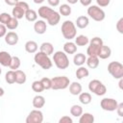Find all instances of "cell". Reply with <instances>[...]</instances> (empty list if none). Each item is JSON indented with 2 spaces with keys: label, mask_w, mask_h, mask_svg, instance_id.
<instances>
[{
  "label": "cell",
  "mask_w": 123,
  "mask_h": 123,
  "mask_svg": "<svg viewBox=\"0 0 123 123\" xmlns=\"http://www.w3.org/2000/svg\"><path fill=\"white\" fill-rule=\"evenodd\" d=\"M76 77H77V79H79V80H82V79H84V78H86V77H87L88 75H89V71H88V69L87 68H86L85 66H79V68L76 70Z\"/></svg>",
  "instance_id": "obj_28"
},
{
  "label": "cell",
  "mask_w": 123,
  "mask_h": 123,
  "mask_svg": "<svg viewBox=\"0 0 123 123\" xmlns=\"http://www.w3.org/2000/svg\"><path fill=\"white\" fill-rule=\"evenodd\" d=\"M96 2H97V5H98L99 7H102V8H103V7L109 6L111 0H96Z\"/></svg>",
  "instance_id": "obj_41"
},
{
  "label": "cell",
  "mask_w": 123,
  "mask_h": 123,
  "mask_svg": "<svg viewBox=\"0 0 123 123\" xmlns=\"http://www.w3.org/2000/svg\"><path fill=\"white\" fill-rule=\"evenodd\" d=\"M86 55L83 54V53L75 54V56H74V58H73V62H74V64L77 65V66H82V65H84L85 62H86Z\"/></svg>",
  "instance_id": "obj_24"
},
{
  "label": "cell",
  "mask_w": 123,
  "mask_h": 123,
  "mask_svg": "<svg viewBox=\"0 0 123 123\" xmlns=\"http://www.w3.org/2000/svg\"><path fill=\"white\" fill-rule=\"evenodd\" d=\"M59 12H60L59 13L62 14V16H68V15L71 14L72 10H71V7L68 4H62L59 8Z\"/></svg>",
  "instance_id": "obj_31"
},
{
  "label": "cell",
  "mask_w": 123,
  "mask_h": 123,
  "mask_svg": "<svg viewBox=\"0 0 123 123\" xmlns=\"http://www.w3.org/2000/svg\"><path fill=\"white\" fill-rule=\"evenodd\" d=\"M89 24V20H88V17L87 16H85V15H81V16H78L77 19H76V22H75V25L80 28V29H85L88 26Z\"/></svg>",
  "instance_id": "obj_17"
},
{
  "label": "cell",
  "mask_w": 123,
  "mask_h": 123,
  "mask_svg": "<svg viewBox=\"0 0 123 123\" xmlns=\"http://www.w3.org/2000/svg\"><path fill=\"white\" fill-rule=\"evenodd\" d=\"M12 60V55L7 51L0 52V64L3 66H9Z\"/></svg>",
  "instance_id": "obj_14"
},
{
  "label": "cell",
  "mask_w": 123,
  "mask_h": 123,
  "mask_svg": "<svg viewBox=\"0 0 123 123\" xmlns=\"http://www.w3.org/2000/svg\"><path fill=\"white\" fill-rule=\"evenodd\" d=\"M47 24L44 20H36L34 24V30L38 35H43L46 32Z\"/></svg>",
  "instance_id": "obj_13"
},
{
  "label": "cell",
  "mask_w": 123,
  "mask_h": 123,
  "mask_svg": "<svg viewBox=\"0 0 123 123\" xmlns=\"http://www.w3.org/2000/svg\"><path fill=\"white\" fill-rule=\"evenodd\" d=\"M103 39L99 37H93L91 40H89L88 42V47L86 49V54L87 56H97L98 57V53L103 45Z\"/></svg>",
  "instance_id": "obj_5"
},
{
  "label": "cell",
  "mask_w": 123,
  "mask_h": 123,
  "mask_svg": "<svg viewBox=\"0 0 123 123\" xmlns=\"http://www.w3.org/2000/svg\"><path fill=\"white\" fill-rule=\"evenodd\" d=\"M1 73H2V69H1V67H0V75H1Z\"/></svg>",
  "instance_id": "obj_51"
},
{
  "label": "cell",
  "mask_w": 123,
  "mask_h": 123,
  "mask_svg": "<svg viewBox=\"0 0 123 123\" xmlns=\"http://www.w3.org/2000/svg\"><path fill=\"white\" fill-rule=\"evenodd\" d=\"M33 1H34V3H36V4H41V3L44 2V0H33Z\"/></svg>",
  "instance_id": "obj_49"
},
{
  "label": "cell",
  "mask_w": 123,
  "mask_h": 123,
  "mask_svg": "<svg viewBox=\"0 0 123 123\" xmlns=\"http://www.w3.org/2000/svg\"><path fill=\"white\" fill-rule=\"evenodd\" d=\"M72 122H73L72 118L67 116V115H64V116L61 117L60 120H59V123H72Z\"/></svg>",
  "instance_id": "obj_40"
},
{
  "label": "cell",
  "mask_w": 123,
  "mask_h": 123,
  "mask_svg": "<svg viewBox=\"0 0 123 123\" xmlns=\"http://www.w3.org/2000/svg\"><path fill=\"white\" fill-rule=\"evenodd\" d=\"M118 102L113 98H103L100 102L102 110L107 111H114L117 108Z\"/></svg>",
  "instance_id": "obj_11"
},
{
  "label": "cell",
  "mask_w": 123,
  "mask_h": 123,
  "mask_svg": "<svg viewBox=\"0 0 123 123\" xmlns=\"http://www.w3.org/2000/svg\"><path fill=\"white\" fill-rule=\"evenodd\" d=\"M80 1V3L83 5V6H85V7H88L90 4H91V2H92V0H79Z\"/></svg>",
  "instance_id": "obj_45"
},
{
  "label": "cell",
  "mask_w": 123,
  "mask_h": 123,
  "mask_svg": "<svg viewBox=\"0 0 123 123\" xmlns=\"http://www.w3.org/2000/svg\"><path fill=\"white\" fill-rule=\"evenodd\" d=\"M75 38V44L77 46H86V44H88L89 42V39L85 35H80V36H77L74 37Z\"/></svg>",
  "instance_id": "obj_27"
},
{
  "label": "cell",
  "mask_w": 123,
  "mask_h": 123,
  "mask_svg": "<svg viewBox=\"0 0 123 123\" xmlns=\"http://www.w3.org/2000/svg\"><path fill=\"white\" fill-rule=\"evenodd\" d=\"M47 2L51 7H57L60 4V0H47Z\"/></svg>",
  "instance_id": "obj_44"
},
{
  "label": "cell",
  "mask_w": 123,
  "mask_h": 123,
  "mask_svg": "<svg viewBox=\"0 0 123 123\" xmlns=\"http://www.w3.org/2000/svg\"><path fill=\"white\" fill-rule=\"evenodd\" d=\"M34 61L38 66H40L44 70L50 69L52 67V65H53V62H52L51 59L49 58V56L44 54V53H42V52H40V51L36 53V55L34 57Z\"/></svg>",
  "instance_id": "obj_4"
},
{
  "label": "cell",
  "mask_w": 123,
  "mask_h": 123,
  "mask_svg": "<svg viewBox=\"0 0 123 123\" xmlns=\"http://www.w3.org/2000/svg\"><path fill=\"white\" fill-rule=\"evenodd\" d=\"M116 30L120 33V34H123V17H121L117 23H116Z\"/></svg>",
  "instance_id": "obj_39"
},
{
  "label": "cell",
  "mask_w": 123,
  "mask_h": 123,
  "mask_svg": "<svg viewBox=\"0 0 123 123\" xmlns=\"http://www.w3.org/2000/svg\"><path fill=\"white\" fill-rule=\"evenodd\" d=\"M111 55V49L109 46L103 44L101 49H100V51H99V53H98V58H100L102 60H106V59L110 58Z\"/></svg>",
  "instance_id": "obj_19"
},
{
  "label": "cell",
  "mask_w": 123,
  "mask_h": 123,
  "mask_svg": "<svg viewBox=\"0 0 123 123\" xmlns=\"http://www.w3.org/2000/svg\"><path fill=\"white\" fill-rule=\"evenodd\" d=\"M61 30H62V34L63 37L67 40H71L72 38H74L76 37V34H77L76 25L71 20H65L62 24Z\"/></svg>",
  "instance_id": "obj_2"
},
{
  "label": "cell",
  "mask_w": 123,
  "mask_h": 123,
  "mask_svg": "<svg viewBox=\"0 0 123 123\" xmlns=\"http://www.w3.org/2000/svg\"><path fill=\"white\" fill-rule=\"evenodd\" d=\"M63 52L69 55L75 54L77 52V45L75 44V42H72L69 40L63 44Z\"/></svg>",
  "instance_id": "obj_16"
},
{
  "label": "cell",
  "mask_w": 123,
  "mask_h": 123,
  "mask_svg": "<svg viewBox=\"0 0 123 123\" xmlns=\"http://www.w3.org/2000/svg\"><path fill=\"white\" fill-rule=\"evenodd\" d=\"M5 80L8 84L12 85L15 83V71L14 70H10L6 73L5 75Z\"/></svg>",
  "instance_id": "obj_33"
},
{
  "label": "cell",
  "mask_w": 123,
  "mask_h": 123,
  "mask_svg": "<svg viewBox=\"0 0 123 123\" xmlns=\"http://www.w3.org/2000/svg\"><path fill=\"white\" fill-rule=\"evenodd\" d=\"M108 72L114 78H123V64L119 62H111L108 64Z\"/></svg>",
  "instance_id": "obj_9"
},
{
  "label": "cell",
  "mask_w": 123,
  "mask_h": 123,
  "mask_svg": "<svg viewBox=\"0 0 123 123\" xmlns=\"http://www.w3.org/2000/svg\"><path fill=\"white\" fill-rule=\"evenodd\" d=\"M79 119V123H93L94 122V116L93 114L89 113V112H85L82 113Z\"/></svg>",
  "instance_id": "obj_26"
},
{
  "label": "cell",
  "mask_w": 123,
  "mask_h": 123,
  "mask_svg": "<svg viewBox=\"0 0 123 123\" xmlns=\"http://www.w3.org/2000/svg\"><path fill=\"white\" fill-rule=\"evenodd\" d=\"M6 34H7V27H6V25L0 23V37H5Z\"/></svg>",
  "instance_id": "obj_42"
},
{
  "label": "cell",
  "mask_w": 123,
  "mask_h": 123,
  "mask_svg": "<svg viewBox=\"0 0 123 123\" xmlns=\"http://www.w3.org/2000/svg\"><path fill=\"white\" fill-rule=\"evenodd\" d=\"M91 100H92L91 94L88 92H81L79 94V101L83 105H88L91 102Z\"/></svg>",
  "instance_id": "obj_30"
},
{
  "label": "cell",
  "mask_w": 123,
  "mask_h": 123,
  "mask_svg": "<svg viewBox=\"0 0 123 123\" xmlns=\"http://www.w3.org/2000/svg\"><path fill=\"white\" fill-rule=\"evenodd\" d=\"M87 14L89 15L90 18H92L94 21L100 22L103 21L106 17V13L105 12L96 5H89L87 8Z\"/></svg>",
  "instance_id": "obj_6"
},
{
  "label": "cell",
  "mask_w": 123,
  "mask_h": 123,
  "mask_svg": "<svg viewBox=\"0 0 123 123\" xmlns=\"http://www.w3.org/2000/svg\"><path fill=\"white\" fill-rule=\"evenodd\" d=\"M11 17H12V16H11L8 12H2V13H0V23L6 25V24L10 21Z\"/></svg>",
  "instance_id": "obj_38"
},
{
  "label": "cell",
  "mask_w": 123,
  "mask_h": 123,
  "mask_svg": "<svg viewBox=\"0 0 123 123\" xmlns=\"http://www.w3.org/2000/svg\"><path fill=\"white\" fill-rule=\"evenodd\" d=\"M66 1H67L69 4H72V5H73V4H76L79 0H66Z\"/></svg>",
  "instance_id": "obj_48"
},
{
  "label": "cell",
  "mask_w": 123,
  "mask_h": 123,
  "mask_svg": "<svg viewBox=\"0 0 123 123\" xmlns=\"http://www.w3.org/2000/svg\"><path fill=\"white\" fill-rule=\"evenodd\" d=\"M37 14L41 18L46 19L47 23L51 26H56L61 20V14L58 12H56L55 10H53L47 6H41L38 9Z\"/></svg>",
  "instance_id": "obj_1"
},
{
  "label": "cell",
  "mask_w": 123,
  "mask_h": 123,
  "mask_svg": "<svg viewBox=\"0 0 123 123\" xmlns=\"http://www.w3.org/2000/svg\"><path fill=\"white\" fill-rule=\"evenodd\" d=\"M14 71H15V83H17L19 85L24 84L26 82V80H27L25 72L22 71V70H19V69H16Z\"/></svg>",
  "instance_id": "obj_25"
},
{
  "label": "cell",
  "mask_w": 123,
  "mask_h": 123,
  "mask_svg": "<svg viewBox=\"0 0 123 123\" xmlns=\"http://www.w3.org/2000/svg\"><path fill=\"white\" fill-rule=\"evenodd\" d=\"M70 113L75 117H79L83 113V108L79 105H73L70 108Z\"/></svg>",
  "instance_id": "obj_34"
},
{
  "label": "cell",
  "mask_w": 123,
  "mask_h": 123,
  "mask_svg": "<svg viewBox=\"0 0 123 123\" xmlns=\"http://www.w3.org/2000/svg\"><path fill=\"white\" fill-rule=\"evenodd\" d=\"M42 121L43 113L41 111H39V109L31 111L26 118V123H42Z\"/></svg>",
  "instance_id": "obj_10"
},
{
  "label": "cell",
  "mask_w": 123,
  "mask_h": 123,
  "mask_svg": "<svg viewBox=\"0 0 123 123\" xmlns=\"http://www.w3.org/2000/svg\"><path fill=\"white\" fill-rule=\"evenodd\" d=\"M32 104H33L34 108H36V109H41L45 105V98L42 95H36L33 98Z\"/></svg>",
  "instance_id": "obj_22"
},
{
  "label": "cell",
  "mask_w": 123,
  "mask_h": 123,
  "mask_svg": "<svg viewBox=\"0 0 123 123\" xmlns=\"http://www.w3.org/2000/svg\"><path fill=\"white\" fill-rule=\"evenodd\" d=\"M6 27L9 30H15L18 27V19H16L15 17L12 16L11 19H10V21L6 24Z\"/></svg>",
  "instance_id": "obj_35"
},
{
  "label": "cell",
  "mask_w": 123,
  "mask_h": 123,
  "mask_svg": "<svg viewBox=\"0 0 123 123\" xmlns=\"http://www.w3.org/2000/svg\"><path fill=\"white\" fill-rule=\"evenodd\" d=\"M24 47H25L26 52H28V53H30V54L36 53V52L37 51V49H38L37 43L36 41H34V40H28V41L25 43Z\"/></svg>",
  "instance_id": "obj_21"
},
{
  "label": "cell",
  "mask_w": 123,
  "mask_h": 123,
  "mask_svg": "<svg viewBox=\"0 0 123 123\" xmlns=\"http://www.w3.org/2000/svg\"><path fill=\"white\" fill-rule=\"evenodd\" d=\"M69 92L72 95H79L82 92V85L78 82H72L71 84H69Z\"/></svg>",
  "instance_id": "obj_18"
},
{
  "label": "cell",
  "mask_w": 123,
  "mask_h": 123,
  "mask_svg": "<svg viewBox=\"0 0 123 123\" xmlns=\"http://www.w3.org/2000/svg\"><path fill=\"white\" fill-rule=\"evenodd\" d=\"M119 116H123V103H118L117 108L115 110Z\"/></svg>",
  "instance_id": "obj_43"
},
{
  "label": "cell",
  "mask_w": 123,
  "mask_h": 123,
  "mask_svg": "<svg viewBox=\"0 0 123 123\" xmlns=\"http://www.w3.org/2000/svg\"><path fill=\"white\" fill-rule=\"evenodd\" d=\"M25 10L22 9L21 7L17 6V5H14L13 8H12V16L15 17L16 19H21L23 18L24 14H25Z\"/></svg>",
  "instance_id": "obj_23"
},
{
  "label": "cell",
  "mask_w": 123,
  "mask_h": 123,
  "mask_svg": "<svg viewBox=\"0 0 123 123\" xmlns=\"http://www.w3.org/2000/svg\"><path fill=\"white\" fill-rule=\"evenodd\" d=\"M39 51L44 53V54H46V55H48V56H50L51 54L54 53V46H53V44L51 42H47L46 41V42L41 43V45L39 46Z\"/></svg>",
  "instance_id": "obj_15"
},
{
  "label": "cell",
  "mask_w": 123,
  "mask_h": 123,
  "mask_svg": "<svg viewBox=\"0 0 123 123\" xmlns=\"http://www.w3.org/2000/svg\"><path fill=\"white\" fill-rule=\"evenodd\" d=\"M99 62H100L99 58L97 56H88V58H86V65L91 69L97 68L99 65Z\"/></svg>",
  "instance_id": "obj_20"
},
{
  "label": "cell",
  "mask_w": 123,
  "mask_h": 123,
  "mask_svg": "<svg viewBox=\"0 0 123 123\" xmlns=\"http://www.w3.org/2000/svg\"><path fill=\"white\" fill-rule=\"evenodd\" d=\"M53 61L55 65L59 69H66L69 66V59L67 54L63 51H57L53 55Z\"/></svg>",
  "instance_id": "obj_3"
},
{
  "label": "cell",
  "mask_w": 123,
  "mask_h": 123,
  "mask_svg": "<svg viewBox=\"0 0 123 123\" xmlns=\"http://www.w3.org/2000/svg\"><path fill=\"white\" fill-rule=\"evenodd\" d=\"M118 80H119L118 86H119V88H120V89H122V88H123V86H122V84H123V78H120V79H118Z\"/></svg>",
  "instance_id": "obj_47"
},
{
  "label": "cell",
  "mask_w": 123,
  "mask_h": 123,
  "mask_svg": "<svg viewBox=\"0 0 123 123\" xmlns=\"http://www.w3.org/2000/svg\"><path fill=\"white\" fill-rule=\"evenodd\" d=\"M40 82L42 83L43 85V87H44V90H48V89H51V86H52V83H51V79L50 78H47V77H44L40 80Z\"/></svg>",
  "instance_id": "obj_37"
},
{
  "label": "cell",
  "mask_w": 123,
  "mask_h": 123,
  "mask_svg": "<svg viewBox=\"0 0 123 123\" xmlns=\"http://www.w3.org/2000/svg\"><path fill=\"white\" fill-rule=\"evenodd\" d=\"M51 83H52V86H51L52 89L60 90V89H65L66 87H68L70 81L66 76H57L51 79Z\"/></svg>",
  "instance_id": "obj_8"
},
{
  "label": "cell",
  "mask_w": 123,
  "mask_h": 123,
  "mask_svg": "<svg viewBox=\"0 0 123 123\" xmlns=\"http://www.w3.org/2000/svg\"><path fill=\"white\" fill-rule=\"evenodd\" d=\"M25 18L30 21V22H35L37 19V12L35 11V10H32V9H28L26 12H25V14H24Z\"/></svg>",
  "instance_id": "obj_29"
},
{
  "label": "cell",
  "mask_w": 123,
  "mask_h": 123,
  "mask_svg": "<svg viewBox=\"0 0 123 123\" xmlns=\"http://www.w3.org/2000/svg\"><path fill=\"white\" fill-rule=\"evenodd\" d=\"M5 1V3L7 4V5H9V6H14L17 2H18V0H4Z\"/></svg>",
  "instance_id": "obj_46"
},
{
  "label": "cell",
  "mask_w": 123,
  "mask_h": 123,
  "mask_svg": "<svg viewBox=\"0 0 123 123\" xmlns=\"http://www.w3.org/2000/svg\"><path fill=\"white\" fill-rule=\"evenodd\" d=\"M32 89L35 92H41L44 90V87H43V85L40 81H35L32 84Z\"/></svg>",
  "instance_id": "obj_36"
},
{
  "label": "cell",
  "mask_w": 123,
  "mask_h": 123,
  "mask_svg": "<svg viewBox=\"0 0 123 123\" xmlns=\"http://www.w3.org/2000/svg\"><path fill=\"white\" fill-rule=\"evenodd\" d=\"M4 93H5L4 89H3L2 87H0V97H1V96H3V95H4Z\"/></svg>",
  "instance_id": "obj_50"
},
{
  "label": "cell",
  "mask_w": 123,
  "mask_h": 123,
  "mask_svg": "<svg viewBox=\"0 0 123 123\" xmlns=\"http://www.w3.org/2000/svg\"><path fill=\"white\" fill-rule=\"evenodd\" d=\"M20 64H21L20 59L17 56H12V60H11V62H10L9 67L12 70H16V69H18L20 67Z\"/></svg>",
  "instance_id": "obj_32"
},
{
  "label": "cell",
  "mask_w": 123,
  "mask_h": 123,
  "mask_svg": "<svg viewBox=\"0 0 123 123\" xmlns=\"http://www.w3.org/2000/svg\"><path fill=\"white\" fill-rule=\"evenodd\" d=\"M4 37H5V42L8 45H11V46H13V45L17 44L18 39H19L18 35L15 32H8Z\"/></svg>",
  "instance_id": "obj_12"
},
{
  "label": "cell",
  "mask_w": 123,
  "mask_h": 123,
  "mask_svg": "<svg viewBox=\"0 0 123 123\" xmlns=\"http://www.w3.org/2000/svg\"><path fill=\"white\" fill-rule=\"evenodd\" d=\"M88 89L90 92L94 93L97 96H102V95L106 94V92H107L106 86L101 81H99L97 79L91 80L88 83Z\"/></svg>",
  "instance_id": "obj_7"
}]
</instances>
